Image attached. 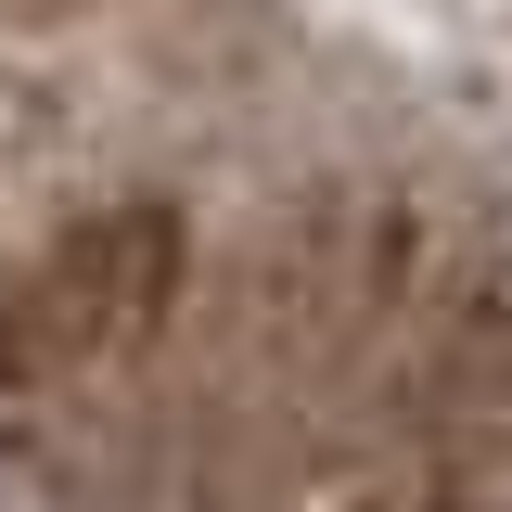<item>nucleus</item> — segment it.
Listing matches in <instances>:
<instances>
[{
  "mask_svg": "<svg viewBox=\"0 0 512 512\" xmlns=\"http://www.w3.org/2000/svg\"><path fill=\"white\" fill-rule=\"evenodd\" d=\"M180 218L167 205H90L0 269V372H103L180 308Z\"/></svg>",
  "mask_w": 512,
  "mask_h": 512,
  "instance_id": "1",
  "label": "nucleus"
}]
</instances>
